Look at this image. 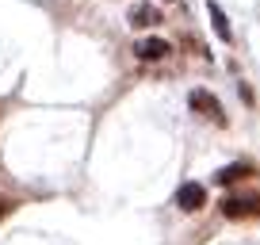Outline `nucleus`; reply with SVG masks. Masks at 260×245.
I'll use <instances>...</instances> for the list:
<instances>
[{
  "mask_svg": "<svg viewBox=\"0 0 260 245\" xmlns=\"http://www.w3.org/2000/svg\"><path fill=\"white\" fill-rule=\"evenodd\" d=\"M222 215L226 219H252L260 215V196L256 192H245V196H222Z\"/></svg>",
  "mask_w": 260,
  "mask_h": 245,
  "instance_id": "nucleus-1",
  "label": "nucleus"
},
{
  "mask_svg": "<svg viewBox=\"0 0 260 245\" xmlns=\"http://www.w3.org/2000/svg\"><path fill=\"white\" fill-rule=\"evenodd\" d=\"M176 207H180L184 215L203 211V207H207V188H203V184H195V180L180 184V188H176Z\"/></svg>",
  "mask_w": 260,
  "mask_h": 245,
  "instance_id": "nucleus-2",
  "label": "nucleus"
},
{
  "mask_svg": "<svg viewBox=\"0 0 260 245\" xmlns=\"http://www.w3.org/2000/svg\"><path fill=\"white\" fill-rule=\"evenodd\" d=\"M187 104H191L195 115H207L211 122H226V115H222V104H218V100H214L207 88H195L191 96H187Z\"/></svg>",
  "mask_w": 260,
  "mask_h": 245,
  "instance_id": "nucleus-3",
  "label": "nucleus"
},
{
  "mask_svg": "<svg viewBox=\"0 0 260 245\" xmlns=\"http://www.w3.org/2000/svg\"><path fill=\"white\" fill-rule=\"evenodd\" d=\"M249 176H256V169H252L249 161H234V165H226V169H218L211 180L218 188H234V184H241V180H249Z\"/></svg>",
  "mask_w": 260,
  "mask_h": 245,
  "instance_id": "nucleus-4",
  "label": "nucleus"
},
{
  "mask_svg": "<svg viewBox=\"0 0 260 245\" xmlns=\"http://www.w3.org/2000/svg\"><path fill=\"white\" fill-rule=\"evenodd\" d=\"M172 54V46L165 39H142V42H134V57L138 62H161V57H169Z\"/></svg>",
  "mask_w": 260,
  "mask_h": 245,
  "instance_id": "nucleus-5",
  "label": "nucleus"
},
{
  "mask_svg": "<svg viewBox=\"0 0 260 245\" xmlns=\"http://www.w3.org/2000/svg\"><path fill=\"white\" fill-rule=\"evenodd\" d=\"M161 23V12L153 4H134L130 8V27H157Z\"/></svg>",
  "mask_w": 260,
  "mask_h": 245,
  "instance_id": "nucleus-6",
  "label": "nucleus"
},
{
  "mask_svg": "<svg viewBox=\"0 0 260 245\" xmlns=\"http://www.w3.org/2000/svg\"><path fill=\"white\" fill-rule=\"evenodd\" d=\"M207 12H211V27H214V35H218L222 42H230V39H234V31H230V19H226V12H222L218 4H214V0L207 4Z\"/></svg>",
  "mask_w": 260,
  "mask_h": 245,
  "instance_id": "nucleus-7",
  "label": "nucleus"
},
{
  "mask_svg": "<svg viewBox=\"0 0 260 245\" xmlns=\"http://www.w3.org/2000/svg\"><path fill=\"white\" fill-rule=\"evenodd\" d=\"M4 215H8V207H4V203H0V219H4Z\"/></svg>",
  "mask_w": 260,
  "mask_h": 245,
  "instance_id": "nucleus-8",
  "label": "nucleus"
}]
</instances>
